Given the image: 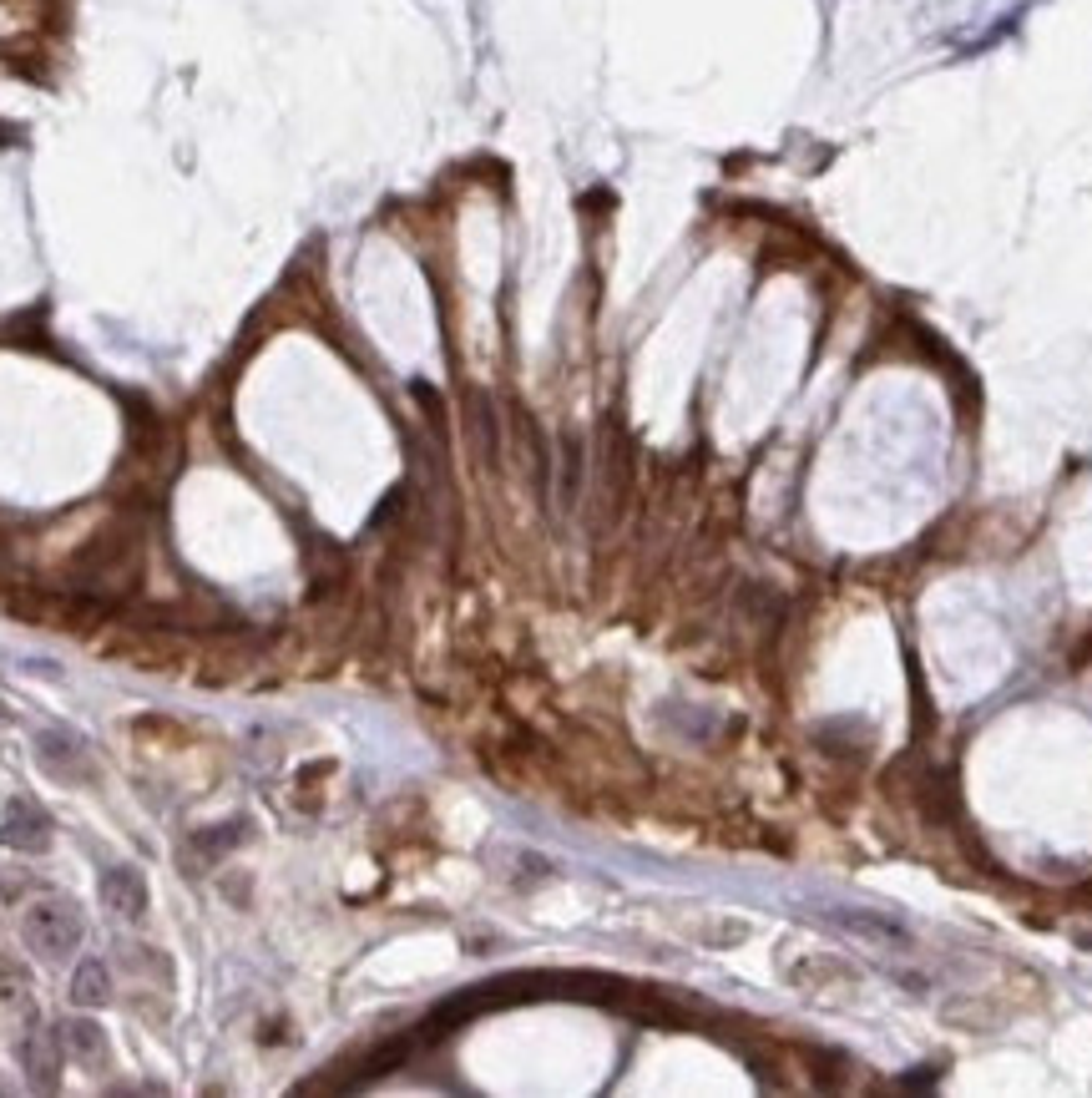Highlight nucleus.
Listing matches in <instances>:
<instances>
[{"mask_svg": "<svg viewBox=\"0 0 1092 1098\" xmlns=\"http://www.w3.org/2000/svg\"><path fill=\"white\" fill-rule=\"evenodd\" d=\"M107 997H112V972H107V961L102 957L76 961V972H71V1003L102 1007Z\"/></svg>", "mask_w": 1092, "mask_h": 1098, "instance_id": "nucleus-4", "label": "nucleus"}, {"mask_svg": "<svg viewBox=\"0 0 1092 1098\" xmlns=\"http://www.w3.org/2000/svg\"><path fill=\"white\" fill-rule=\"evenodd\" d=\"M577 491H582V440L567 435V446H562V502L571 506Z\"/></svg>", "mask_w": 1092, "mask_h": 1098, "instance_id": "nucleus-7", "label": "nucleus"}, {"mask_svg": "<svg viewBox=\"0 0 1092 1098\" xmlns=\"http://www.w3.org/2000/svg\"><path fill=\"white\" fill-rule=\"evenodd\" d=\"M25 941L41 952V957H71L76 947H81V912L71 906V901H36L31 912H25L21 921Z\"/></svg>", "mask_w": 1092, "mask_h": 1098, "instance_id": "nucleus-1", "label": "nucleus"}, {"mask_svg": "<svg viewBox=\"0 0 1092 1098\" xmlns=\"http://www.w3.org/2000/svg\"><path fill=\"white\" fill-rule=\"evenodd\" d=\"M21 1063L25 1074H31V1083L36 1088H56V1074H61V1058H56V1043H51V1032H31L21 1043Z\"/></svg>", "mask_w": 1092, "mask_h": 1098, "instance_id": "nucleus-5", "label": "nucleus"}, {"mask_svg": "<svg viewBox=\"0 0 1092 1098\" xmlns=\"http://www.w3.org/2000/svg\"><path fill=\"white\" fill-rule=\"evenodd\" d=\"M0 846L25 850V856H36V850L51 846V821H46L41 805H31V800L5 805V815H0Z\"/></svg>", "mask_w": 1092, "mask_h": 1098, "instance_id": "nucleus-2", "label": "nucleus"}, {"mask_svg": "<svg viewBox=\"0 0 1092 1098\" xmlns=\"http://www.w3.org/2000/svg\"><path fill=\"white\" fill-rule=\"evenodd\" d=\"M102 901L112 906L116 916H127V921H136V916L147 912V881H142V870L132 866H112L107 876H102Z\"/></svg>", "mask_w": 1092, "mask_h": 1098, "instance_id": "nucleus-3", "label": "nucleus"}, {"mask_svg": "<svg viewBox=\"0 0 1092 1098\" xmlns=\"http://www.w3.org/2000/svg\"><path fill=\"white\" fill-rule=\"evenodd\" d=\"M61 1043H67L76 1058H87V1063H96V1058L107 1052V1043H102V1028H96L91 1018H76V1023H67V1028H61Z\"/></svg>", "mask_w": 1092, "mask_h": 1098, "instance_id": "nucleus-6", "label": "nucleus"}]
</instances>
